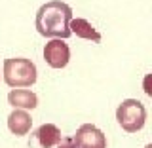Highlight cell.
Listing matches in <instances>:
<instances>
[{"mask_svg":"<svg viewBox=\"0 0 152 148\" xmlns=\"http://www.w3.org/2000/svg\"><path fill=\"white\" fill-rule=\"evenodd\" d=\"M72 19V9L69 4L61 2V0H50L44 6L38 8L34 27L38 34L46 38H69L72 32L69 28V23Z\"/></svg>","mask_w":152,"mask_h":148,"instance_id":"cell-1","label":"cell"},{"mask_svg":"<svg viewBox=\"0 0 152 148\" xmlns=\"http://www.w3.org/2000/svg\"><path fill=\"white\" fill-rule=\"evenodd\" d=\"M4 82L10 87H31L36 82V65L25 57L4 61Z\"/></svg>","mask_w":152,"mask_h":148,"instance_id":"cell-2","label":"cell"},{"mask_svg":"<svg viewBox=\"0 0 152 148\" xmlns=\"http://www.w3.org/2000/svg\"><path fill=\"white\" fill-rule=\"evenodd\" d=\"M116 120L120 127L127 133H137L145 127L146 122V108L137 99H126L116 110Z\"/></svg>","mask_w":152,"mask_h":148,"instance_id":"cell-3","label":"cell"},{"mask_svg":"<svg viewBox=\"0 0 152 148\" xmlns=\"http://www.w3.org/2000/svg\"><path fill=\"white\" fill-rule=\"evenodd\" d=\"M76 148H107V137L99 127L84 123L72 137Z\"/></svg>","mask_w":152,"mask_h":148,"instance_id":"cell-4","label":"cell"},{"mask_svg":"<svg viewBox=\"0 0 152 148\" xmlns=\"http://www.w3.org/2000/svg\"><path fill=\"white\" fill-rule=\"evenodd\" d=\"M70 59V50L61 38H51L44 47V61L51 69H65Z\"/></svg>","mask_w":152,"mask_h":148,"instance_id":"cell-5","label":"cell"},{"mask_svg":"<svg viewBox=\"0 0 152 148\" xmlns=\"http://www.w3.org/2000/svg\"><path fill=\"white\" fill-rule=\"evenodd\" d=\"M61 129L53 123H42L38 129L32 133V139H31V146L34 148H51L57 146L61 142Z\"/></svg>","mask_w":152,"mask_h":148,"instance_id":"cell-6","label":"cell"},{"mask_svg":"<svg viewBox=\"0 0 152 148\" xmlns=\"http://www.w3.org/2000/svg\"><path fill=\"white\" fill-rule=\"evenodd\" d=\"M31 125H32V118L28 116V112L23 110V108H15V110L8 116V129L17 137L27 135V133L31 131Z\"/></svg>","mask_w":152,"mask_h":148,"instance_id":"cell-7","label":"cell"},{"mask_svg":"<svg viewBox=\"0 0 152 148\" xmlns=\"http://www.w3.org/2000/svg\"><path fill=\"white\" fill-rule=\"evenodd\" d=\"M8 103L12 104L13 108H36L38 106V97L36 93H32L31 89H12L8 93Z\"/></svg>","mask_w":152,"mask_h":148,"instance_id":"cell-8","label":"cell"},{"mask_svg":"<svg viewBox=\"0 0 152 148\" xmlns=\"http://www.w3.org/2000/svg\"><path fill=\"white\" fill-rule=\"evenodd\" d=\"M69 28L72 34H76L78 38L84 40H91V42H101V34L93 28V25L86 19H70Z\"/></svg>","mask_w":152,"mask_h":148,"instance_id":"cell-9","label":"cell"},{"mask_svg":"<svg viewBox=\"0 0 152 148\" xmlns=\"http://www.w3.org/2000/svg\"><path fill=\"white\" fill-rule=\"evenodd\" d=\"M142 91H145L148 97H152V72L145 76V80H142Z\"/></svg>","mask_w":152,"mask_h":148,"instance_id":"cell-10","label":"cell"},{"mask_svg":"<svg viewBox=\"0 0 152 148\" xmlns=\"http://www.w3.org/2000/svg\"><path fill=\"white\" fill-rule=\"evenodd\" d=\"M57 148H76L72 137H66V139H61V142L57 144Z\"/></svg>","mask_w":152,"mask_h":148,"instance_id":"cell-11","label":"cell"},{"mask_svg":"<svg viewBox=\"0 0 152 148\" xmlns=\"http://www.w3.org/2000/svg\"><path fill=\"white\" fill-rule=\"evenodd\" d=\"M145 148H152V142H150V144H146V146H145Z\"/></svg>","mask_w":152,"mask_h":148,"instance_id":"cell-12","label":"cell"}]
</instances>
